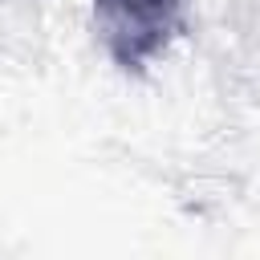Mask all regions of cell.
<instances>
[{"label":"cell","instance_id":"6da1fadb","mask_svg":"<svg viewBox=\"0 0 260 260\" xmlns=\"http://www.w3.org/2000/svg\"><path fill=\"white\" fill-rule=\"evenodd\" d=\"M93 24L122 73H146L187 24V0H93Z\"/></svg>","mask_w":260,"mask_h":260}]
</instances>
